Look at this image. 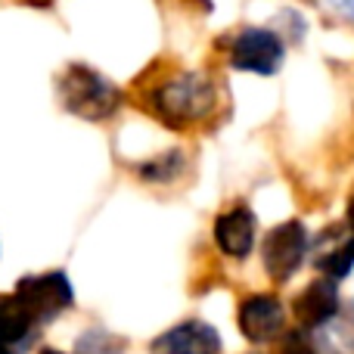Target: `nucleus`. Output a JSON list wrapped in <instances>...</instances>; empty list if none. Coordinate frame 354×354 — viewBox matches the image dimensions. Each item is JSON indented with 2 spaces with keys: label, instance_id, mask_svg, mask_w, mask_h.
<instances>
[{
  "label": "nucleus",
  "instance_id": "obj_1",
  "mask_svg": "<svg viewBox=\"0 0 354 354\" xmlns=\"http://www.w3.org/2000/svg\"><path fill=\"white\" fill-rule=\"evenodd\" d=\"M147 103L162 124L187 131L218 109V84L193 68L159 75L147 84Z\"/></svg>",
  "mask_w": 354,
  "mask_h": 354
},
{
  "label": "nucleus",
  "instance_id": "obj_2",
  "mask_svg": "<svg viewBox=\"0 0 354 354\" xmlns=\"http://www.w3.org/2000/svg\"><path fill=\"white\" fill-rule=\"evenodd\" d=\"M56 93H59L62 109L84 122H106L115 115L118 103H122L118 87L109 78H103L97 68L81 66V62L62 68L56 78Z\"/></svg>",
  "mask_w": 354,
  "mask_h": 354
},
{
  "label": "nucleus",
  "instance_id": "obj_3",
  "mask_svg": "<svg viewBox=\"0 0 354 354\" xmlns=\"http://www.w3.org/2000/svg\"><path fill=\"white\" fill-rule=\"evenodd\" d=\"M22 308L31 314L35 324H50L53 317H59L62 311L75 305V289L68 274L62 270H47V274H28L16 283L12 289Z\"/></svg>",
  "mask_w": 354,
  "mask_h": 354
},
{
  "label": "nucleus",
  "instance_id": "obj_4",
  "mask_svg": "<svg viewBox=\"0 0 354 354\" xmlns=\"http://www.w3.org/2000/svg\"><path fill=\"white\" fill-rule=\"evenodd\" d=\"M308 255V230L301 221H283L264 236L261 261L270 280L286 283Z\"/></svg>",
  "mask_w": 354,
  "mask_h": 354
},
{
  "label": "nucleus",
  "instance_id": "obj_5",
  "mask_svg": "<svg viewBox=\"0 0 354 354\" xmlns=\"http://www.w3.org/2000/svg\"><path fill=\"white\" fill-rule=\"evenodd\" d=\"M286 59V47L270 28H243L230 44V66L252 75H277Z\"/></svg>",
  "mask_w": 354,
  "mask_h": 354
},
{
  "label": "nucleus",
  "instance_id": "obj_6",
  "mask_svg": "<svg viewBox=\"0 0 354 354\" xmlns=\"http://www.w3.org/2000/svg\"><path fill=\"white\" fill-rule=\"evenodd\" d=\"M236 324H239V333H243L249 342L264 345V342H274L283 333L286 314H283V305L277 295L258 292V295H249V299L239 301Z\"/></svg>",
  "mask_w": 354,
  "mask_h": 354
},
{
  "label": "nucleus",
  "instance_id": "obj_7",
  "mask_svg": "<svg viewBox=\"0 0 354 354\" xmlns=\"http://www.w3.org/2000/svg\"><path fill=\"white\" fill-rule=\"evenodd\" d=\"M149 354H221V336L202 320H187L156 336Z\"/></svg>",
  "mask_w": 354,
  "mask_h": 354
},
{
  "label": "nucleus",
  "instance_id": "obj_8",
  "mask_svg": "<svg viewBox=\"0 0 354 354\" xmlns=\"http://www.w3.org/2000/svg\"><path fill=\"white\" fill-rule=\"evenodd\" d=\"M292 314L299 320V326L305 330H317V326L330 324L339 314V289L336 280L330 277H320V280H311L292 301Z\"/></svg>",
  "mask_w": 354,
  "mask_h": 354
},
{
  "label": "nucleus",
  "instance_id": "obj_9",
  "mask_svg": "<svg viewBox=\"0 0 354 354\" xmlns=\"http://www.w3.org/2000/svg\"><path fill=\"white\" fill-rule=\"evenodd\" d=\"M214 243L230 258H249L255 245V214L249 205H233L214 218Z\"/></svg>",
  "mask_w": 354,
  "mask_h": 354
},
{
  "label": "nucleus",
  "instance_id": "obj_10",
  "mask_svg": "<svg viewBox=\"0 0 354 354\" xmlns=\"http://www.w3.org/2000/svg\"><path fill=\"white\" fill-rule=\"evenodd\" d=\"M314 268L330 280H345L354 268V236H345L342 227L324 230L314 249Z\"/></svg>",
  "mask_w": 354,
  "mask_h": 354
},
{
  "label": "nucleus",
  "instance_id": "obj_11",
  "mask_svg": "<svg viewBox=\"0 0 354 354\" xmlns=\"http://www.w3.org/2000/svg\"><path fill=\"white\" fill-rule=\"evenodd\" d=\"M35 320L31 314L22 308V301L12 292H0V345L10 348V345H25L35 330Z\"/></svg>",
  "mask_w": 354,
  "mask_h": 354
},
{
  "label": "nucleus",
  "instance_id": "obj_12",
  "mask_svg": "<svg viewBox=\"0 0 354 354\" xmlns=\"http://www.w3.org/2000/svg\"><path fill=\"white\" fill-rule=\"evenodd\" d=\"M183 171H187V159H183L180 149H171V153H162L153 162H143L137 174L149 183H174Z\"/></svg>",
  "mask_w": 354,
  "mask_h": 354
},
{
  "label": "nucleus",
  "instance_id": "obj_13",
  "mask_svg": "<svg viewBox=\"0 0 354 354\" xmlns=\"http://www.w3.org/2000/svg\"><path fill=\"white\" fill-rule=\"evenodd\" d=\"M128 348V339L115 336L109 330H87L75 345V354H122Z\"/></svg>",
  "mask_w": 354,
  "mask_h": 354
},
{
  "label": "nucleus",
  "instance_id": "obj_14",
  "mask_svg": "<svg viewBox=\"0 0 354 354\" xmlns=\"http://www.w3.org/2000/svg\"><path fill=\"white\" fill-rule=\"evenodd\" d=\"M277 354H320V339L311 336V330H286L277 342Z\"/></svg>",
  "mask_w": 354,
  "mask_h": 354
},
{
  "label": "nucleus",
  "instance_id": "obj_15",
  "mask_svg": "<svg viewBox=\"0 0 354 354\" xmlns=\"http://www.w3.org/2000/svg\"><path fill=\"white\" fill-rule=\"evenodd\" d=\"M342 330H345V339H351V345H354V301L348 305V314H345V320H342Z\"/></svg>",
  "mask_w": 354,
  "mask_h": 354
},
{
  "label": "nucleus",
  "instance_id": "obj_16",
  "mask_svg": "<svg viewBox=\"0 0 354 354\" xmlns=\"http://www.w3.org/2000/svg\"><path fill=\"white\" fill-rule=\"evenodd\" d=\"M333 3H336V10H342L345 16L354 19V0H333Z\"/></svg>",
  "mask_w": 354,
  "mask_h": 354
},
{
  "label": "nucleus",
  "instance_id": "obj_17",
  "mask_svg": "<svg viewBox=\"0 0 354 354\" xmlns=\"http://www.w3.org/2000/svg\"><path fill=\"white\" fill-rule=\"evenodd\" d=\"M19 3H25V6H37V10H50V6H53L56 0H19Z\"/></svg>",
  "mask_w": 354,
  "mask_h": 354
},
{
  "label": "nucleus",
  "instance_id": "obj_18",
  "mask_svg": "<svg viewBox=\"0 0 354 354\" xmlns=\"http://www.w3.org/2000/svg\"><path fill=\"white\" fill-rule=\"evenodd\" d=\"M345 224H348V230H351V236H354V196L348 199V212H345Z\"/></svg>",
  "mask_w": 354,
  "mask_h": 354
},
{
  "label": "nucleus",
  "instance_id": "obj_19",
  "mask_svg": "<svg viewBox=\"0 0 354 354\" xmlns=\"http://www.w3.org/2000/svg\"><path fill=\"white\" fill-rule=\"evenodd\" d=\"M41 354H62V351H56V348H44Z\"/></svg>",
  "mask_w": 354,
  "mask_h": 354
},
{
  "label": "nucleus",
  "instance_id": "obj_20",
  "mask_svg": "<svg viewBox=\"0 0 354 354\" xmlns=\"http://www.w3.org/2000/svg\"><path fill=\"white\" fill-rule=\"evenodd\" d=\"M0 354H10V348H3V345H0Z\"/></svg>",
  "mask_w": 354,
  "mask_h": 354
}]
</instances>
